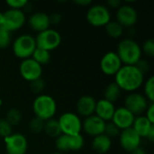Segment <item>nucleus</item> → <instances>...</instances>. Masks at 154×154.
<instances>
[{
	"instance_id": "f257e3e1",
	"label": "nucleus",
	"mask_w": 154,
	"mask_h": 154,
	"mask_svg": "<svg viewBox=\"0 0 154 154\" xmlns=\"http://www.w3.org/2000/svg\"><path fill=\"white\" fill-rule=\"evenodd\" d=\"M115 83L121 90L134 92L143 83L144 75L134 65H123L115 75Z\"/></svg>"
},
{
	"instance_id": "f03ea898",
	"label": "nucleus",
	"mask_w": 154,
	"mask_h": 154,
	"mask_svg": "<svg viewBox=\"0 0 154 154\" xmlns=\"http://www.w3.org/2000/svg\"><path fill=\"white\" fill-rule=\"evenodd\" d=\"M116 54L125 65H135L142 58V49L133 39H124L117 46Z\"/></svg>"
},
{
	"instance_id": "7ed1b4c3",
	"label": "nucleus",
	"mask_w": 154,
	"mask_h": 154,
	"mask_svg": "<svg viewBox=\"0 0 154 154\" xmlns=\"http://www.w3.org/2000/svg\"><path fill=\"white\" fill-rule=\"evenodd\" d=\"M32 110L35 117L43 121L51 119L57 111L55 100L48 95H39L32 103Z\"/></svg>"
},
{
	"instance_id": "20e7f679",
	"label": "nucleus",
	"mask_w": 154,
	"mask_h": 154,
	"mask_svg": "<svg viewBox=\"0 0 154 154\" xmlns=\"http://www.w3.org/2000/svg\"><path fill=\"white\" fill-rule=\"evenodd\" d=\"M12 49L17 58L22 60L29 59L36 49L35 38L30 34H22L14 40Z\"/></svg>"
},
{
	"instance_id": "39448f33",
	"label": "nucleus",
	"mask_w": 154,
	"mask_h": 154,
	"mask_svg": "<svg viewBox=\"0 0 154 154\" xmlns=\"http://www.w3.org/2000/svg\"><path fill=\"white\" fill-rule=\"evenodd\" d=\"M61 134L78 135L82 130V122L79 116L72 112H66L62 114L59 120Z\"/></svg>"
},
{
	"instance_id": "423d86ee",
	"label": "nucleus",
	"mask_w": 154,
	"mask_h": 154,
	"mask_svg": "<svg viewBox=\"0 0 154 154\" xmlns=\"http://www.w3.org/2000/svg\"><path fill=\"white\" fill-rule=\"evenodd\" d=\"M35 42L37 48L51 51L60 46L61 42V36L59 32L49 28L37 34Z\"/></svg>"
},
{
	"instance_id": "0eeeda50",
	"label": "nucleus",
	"mask_w": 154,
	"mask_h": 154,
	"mask_svg": "<svg viewBox=\"0 0 154 154\" xmlns=\"http://www.w3.org/2000/svg\"><path fill=\"white\" fill-rule=\"evenodd\" d=\"M87 21L95 27L106 26L111 21V14L106 6L103 5H95L88 10Z\"/></svg>"
},
{
	"instance_id": "6e6552de",
	"label": "nucleus",
	"mask_w": 154,
	"mask_h": 154,
	"mask_svg": "<svg viewBox=\"0 0 154 154\" xmlns=\"http://www.w3.org/2000/svg\"><path fill=\"white\" fill-rule=\"evenodd\" d=\"M55 145L57 150L60 152H76L80 150L84 145V138L81 134L78 135H67L60 134L56 138Z\"/></svg>"
},
{
	"instance_id": "1a4fd4ad",
	"label": "nucleus",
	"mask_w": 154,
	"mask_h": 154,
	"mask_svg": "<svg viewBox=\"0 0 154 154\" xmlns=\"http://www.w3.org/2000/svg\"><path fill=\"white\" fill-rule=\"evenodd\" d=\"M125 107L134 116H142L148 108V101L144 96L140 93L132 92L125 99Z\"/></svg>"
},
{
	"instance_id": "9d476101",
	"label": "nucleus",
	"mask_w": 154,
	"mask_h": 154,
	"mask_svg": "<svg viewBox=\"0 0 154 154\" xmlns=\"http://www.w3.org/2000/svg\"><path fill=\"white\" fill-rule=\"evenodd\" d=\"M4 24L3 26L8 32H14L19 30L25 22V14L22 10L9 8L3 13Z\"/></svg>"
},
{
	"instance_id": "9b49d317",
	"label": "nucleus",
	"mask_w": 154,
	"mask_h": 154,
	"mask_svg": "<svg viewBox=\"0 0 154 154\" xmlns=\"http://www.w3.org/2000/svg\"><path fill=\"white\" fill-rule=\"evenodd\" d=\"M19 72L22 78L29 82L42 78V68L32 58L23 60L19 66Z\"/></svg>"
},
{
	"instance_id": "f8f14e48",
	"label": "nucleus",
	"mask_w": 154,
	"mask_h": 154,
	"mask_svg": "<svg viewBox=\"0 0 154 154\" xmlns=\"http://www.w3.org/2000/svg\"><path fill=\"white\" fill-rule=\"evenodd\" d=\"M5 140L6 154H25L28 143L22 134H12Z\"/></svg>"
},
{
	"instance_id": "ddd939ff",
	"label": "nucleus",
	"mask_w": 154,
	"mask_h": 154,
	"mask_svg": "<svg viewBox=\"0 0 154 154\" xmlns=\"http://www.w3.org/2000/svg\"><path fill=\"white\" fill-rule=\"evenodd\" d=\"M122 66L123 63L115 51L106 52L100 60V69L107 76H115Z\"/></svg>"
},
{
	"instance_id": "4468645a",
	"label": "nucleus",
	"mask_w": 154,
	"mask_h": 154,
	"mask_svg": "<svg viewBox=\"0 0 154 154\" xmlns=\"http://www.w3.org/2000/svg\"><path fill=\"white\" fill-rule=\"evenodd\" d=\"M138 21V13L134 7L129 5H120L116 11V22L123 27H132Z\"/></svg>"
},
{
	"instance_id": "2eb2a0df",
	"label": "nucleus",
	"mask_w": 154,
	"mask_h": 154,
	"mask_svg": "<svg viewBox=\"0 0 154 154\" xmlns=\"http://www.w3.org/2000/svg\"><path fill=\"white\" fill-rule=\"evenodd\" d=\"M119 142L122 148L125 151L132 152L134 150L140 147L141 137L136 134V132L132 127H130L120 132Z\"/></svg>"
},
{
	"instance_id": "dca6fc26",
	"label": "nucleus",
	"mask_w": 154,
	"mask_h": 154,
	"mask_svg": "<svg viewBox=\"0 0 154 154\" xmlns=\"http://www.w3.org/2000/svg\"><path fill=\"white\" fill-rule=\"evenodd\" d=\"M134 118L135 116L125 106H122L116 109L112 118V123H114L122 131L132 127Z\"/></svg>"
},
{
	"instance_id": "f3484780",
	"label": "nucleus",
	"mask_w": 154,
	"mask_h": 154,
	"mask_svg": "<svg viewBox=\"0 0 154 154\" xmlns=\"http://www.w3.org/2000/svg\"><path fill=\"white\" fill-rule=\"evenodd\" d=\"M106 122L97 117L96 115H92L88 117H86L82 123V129L84 132L90 136H97L104 134Z\"/></svg>"
},
{
	"instance_id": "a211bd4d",
	"label": "nucleus",
	"mask_w": 154,
	"mask_h": 154,
	"mask_svg": "<svg viewBox=\"0 0 154 154\" xmlns=\"http://www.w3.org/2000/svg\"><path fill=\"white\" fill-rule=\"evenodd\" d=\"M97 101L91 96H82L77 102V112L80 116L88 117L95 113Z\"/></svg>"
},
{
	"instance_id": "6ab92c4d",
	"label": "nucleus",
	"mask_w": 154,
	"mask_h": 154,
	"mask_svg": "<svg viewBox=\"0 0 154 154\" xmlns=\"http://www.w3.org/2000/svg\"><path fill=\"white\" fill-rule=\"evenodd\" d=\"M28 23L30 27L33 31L38 32V33L49 29L51 25L49 15L42 12H37V13L32 14L29 18Z\"/></svg>"
},
{
	"instance_id": "aec40b11",
	"label": "nucleus",
	"mask_w": 154,
	"mask_h": 154,
	"mask_svg": "<svg viewBox=\"0 0 154 154\" xmlns=\"http://www.w3.org/2000/svg\"><path fill=\"white\" fill-rule=\"evenodd\" d=\"M116 108L114 104L106 101L104 98L98 100L96 104V109H95L96 116L105 122L112 120Z\"/></svg>"
},
{
	"instance_id": "412c9836",
	"label": "nucleus",
	"mask_w": 154,
	"mask_h": 154,
	"mask_svg": "<svg viewBox=\"0 0 154 154\" xmlns=\"http://www.w3.org/2000/svg\"><path fill=\"white\" fill-rule=\"evenodd\" d=\"M152 125L146 117L145 116H139L137 117L134 118V124L132 128L136 132V134L141 137H144L146 138L149 131L151 130V128L153 126Z\"/></svg>"
},
{
	"instance_id": "4be33fe9",
	"label": "nucleus",
	"mask_w": 154,
	"mask_h": 154,
	"mask_svg": "<svg viewBox=\"0 0 154 154\" xmlns=\"http://www.w3.org/2000/svg\"><path fill=\"white\" fill-rule=\"evenodd\" d=\"M112 146V140L104 134L95 136L92 141V149L97 153H106Z\"/></svg>"
},
{
	"instance_id": "5701e85b",
	"label": "nucleus",
	"mask_w": 154,
	"mask_h": 154,
	"mask_svg": "<svg viewBox=\"0 0 154 154\" xmlns=\"http://www.w3.org/2000/svg\"><path fill=\"white\" fill-rule=\"evenodd\" d=\"M121 91L122 90L120 89V88L115 82L109 83L104 90V99L114 104L120 97Z\"/></svg>"
},
{
	"instance_id": "b1692460",
	"label": "nucleus",
	"mask_w": 154,
	"mask_h": 154,
	"mask_svg": "<svg viewBox=\"0 0 154 154\" xmlns=\"http://www.w3.org/2000/svg\"><path fill=\"white\" fill-rule=\"evenodd\" d=\"M43 131L51 138H57L61 134L59 122H58V120L53 119V118L49 119L44 122Z\"/></svg>"
},
{
	"instance_id": "393cba45",
	"label": "nucleus",
	"mask_w": 154,
	"mask_h": 154,
	"mask_svg": "<svg viewBox=\"0 0 154 154\" xmlns=\"http://www.w3.org/2000/svg\"><path fill=\"white\" fill-rule=\"evenodd\" d=\"M106 31L111 38H119L124 33V27L116 21H110L106 25Z\"/></svg>"
},
{
	"instance_id": "a878e982",
	"label": "nucleus",
	"mask_w": 154,
	"mask_h": 154,
	"mask_svg": "<svg viewBox=\"0 0 154 154\" xmlns=\"http://www.w3.org/2000/svg\"><path fill=\"white\" fill-rule=\"evenodd\" d=\"M31 58L42 66V65L47 64L50 61L51 53L48 51H45V50H42V49L36 47V49L34 50Z\"/></svg>"
},
{
	"instance_id": "bb28decb",
	"label": "nucleus",
	"mask_w": 154,
	"mask_h": 154,
	"mask_svg": "<svg viewBox=\"0 0 154 154\" xmlns=\"http://www.w3.org/2000/svg\"><path fill=\"white\" fill-rule=\"evenodd\" d=\"M6 122L13 127L17 125L22 120V114L17 108H11L6 112V116H5Z\"/></svg>"
},
{
	"instance_id": "cd10ccee",
	"label": "nucleus",
	"mask_w": 154,
	"mask_h": 154,
	"mask_svg": "<svg viewBox=\"0 0 154 154\" xmlns=\"http://www.w3.org/2000/svg\"><path fill=\"white\" fill-rule=\"evenodd\" d=\"M144 94L146 99H148L151 103L154 102V77H150L144 85Z\"/></svg>"
},
{
	"instance_id": "c85d7f7f",
	"label": "nucleus",
	"mask_w": 154,
	"mask_h": 154,
	"mask_svg": "<svg viewBox=\"0 0 154 154\" xmlns=\"http://www.w3.org/2000/svg\"><path fill=\"white\" fill-rule=\"evenodd\" d=\"M121 130L112 122L110 123H106L105 129H104V134L109 137L110 139L117 137L120 134Z\"/></svg>"
},
{
	"instance_id": "c756f323",
	"label": "nucleus",
	"mask_w": 154,
	"mask_h": 154,
	"mask_svg": "<svg viewBox=\"0 0 154 154\" xmlns=\"http://www.w3.org/2000/svg\"><path fill=\"white\" fill-rule=\"evenodd\" d=\"M44 122L45 121L38 118V117H33L29 122V129L31 130V132H32L34 134L41 133L42 131H43Z\"/></svg>"
},
{
	"instance_id": "7c9ffc66",
	"label": "nucleus",
	"mask_w": 154,
	"mask_h": 154,
	"mask_svg": "<svg viewBox=\"0 0 154 154\" xmlns=\"http://www.w3.org/2000/svg\"><path fill=\"white\" fill-rule=\"evenodd\" d=\"M11 42L10 32H8L4 26L0 28V49H5L9 46Z\"/></svg>"
},
{
	"instance_id": "2f4dec72",
	"label": "nucleus",
	"mask_w": 154,
	"mask_h": 154,
	"mask_svg": "<svg viewBox=\"0 0 154 154\" xmlns=\"http://www.w3.org/2000/svg\"><path fill=\"white\" fill-rule=\"evenodd\" d=\"M44 88H45V81L42 78H39L30 82V88L34 94L42 93Z\"/></svg>"
},
{
	"instance_id": "473e14b6",
	"label": "nucleus",
	"mask_w": 154,
	"mask_h": 154,
	"mask_svg": "<svg viewBox=\"0 0 154 154\" xmlns=\"http://www.w3.org/2000/svg\"><path fill=\"white\" fill-rule=\"evenodd\" d=\"M12 134V126L5 119H0V137L5 139Z\"/></svg>"
},
{
	"instance_id": "72a5a7b5",
	"label": "nucleus",
	"mask_w": 154,
	"mask_h": 154,
	"mask_svg": "<svg viewBox=\"0 0 154 154\" xmlns=\"http://www.w3.org/2000/svg\"><path fill=\"white\" fill-rule=\"evenodd\" d=\"M142 49V52L143 51L147 56L149 57H153L154 56V40L153 39H148L146 40L143 44Z\"/></svg>"
},
{
	"instance_id": "f704fd0d",
	"label": "nucleus",
	"mask_w": 154,
	"mask_h": 154,
	"mask_svg": "<svg viewBox=\"0 0 154 154\" xmlns=\"http://www.w3.org/2000/svg\"><path fill=\"white\" fill-rule=\"evenodd\" d=\"M27 4L28 2L26 0H7L6 1V5L11 9H17V10H21L22 8H24Z\"/></svg>"
},
{
	"instance_id": "c9c22d12",
	"label": "nucleus",
	"mask_w": 154,
	"mask_h": 154,
	"mask_svg": "<svg viewBox=\"0 0 154 154\" xmlns=\"http://www.w3.org/2000/svg\"><path fill=\"white\" fill-rule=\"evenodd\" d=\"M134 66H135V67L143 74V75H145V74L149 71V69H150L149 62H148L147 60H143V59H141L140 60H138Z\"/></svg>"
},
{
	"instance_id": "e433bc0d",
	"label": "nucleus",
	"mask_w": 154,
	"mask_h": 154,
	"mask_svg": "<svg viewBox=\"0 0 154 154\" xmlns=\"http://www.w3.org/2000/svg\"><path fill=\"white\" fill-rule=\"evenodd\" d=\"M145 117L152 124L154 125V104L151 103L150 106H148V108L146 110V116Z\"/></svg>"
},
{
	"instance_id": "4c0bfd02",
	"label": "nucleus",
	"mask_w": 154,
	"mask_h": 154,
	"mask_svg": "<svg viewBox=\"0 0 154 154\" xmlns=\"http://www.w3.org/2000/svg\"><path fill=\"white\" fill-rule=\"evenodd\" d=\"M50 24H58L61 21V14L60 13H52L51 15H49Z\"/></svg>"
},
{
	"instance_id": "58836bf2",
	"label": "nucleus",
	"mask_w": 154,
	"mask_h": 154,
	"mask_svg": "<svg viewBox=\"0 0 154 154\" xmlns=\"http://www.w3.org/2000/svg\"><path fill=\"white\" fill-rule=\"evenodd\" d=\"M107 5L111 8H118L121 5V2L119 0H109L107 1Z\"/></svg>"
},
{
	"instance_id": "ea45409f",
	"label": "nucleus",
	"mask_w": 154,
	"mask_h": 154,
	"mask_svg": "<svg viewBox=\"0 0 154 154\" xmlns=\"http://www.w3.org/2000/svg\"><path fill=\"white\" fill-rule=\"evenodd\" d=\"M146 138H147L150 142H153L154 141V125L151 128V130L149 131V133H148Z\"/></svg>"
},
{
	"instance_id": "a19ab883",
	"label": "nucleus",
	"mask_w": 154,
	"mask_h": 154,
	"mask_svg": "<svg viewBox=\"0 0 154 154\" xmlns=\"http://www.w3.org/2000/svg\"><path fill=\"white\" fill-rule=\"evenodd\" d=\"M75 3L79 5H82V6H86V5H90L91 1L90 0H78V1H75Z\"/></svg>"
},
{
	"instance_id": "79ce46f5",
	"label": "nucleus",
	"mask_w": 154,
	"mask_h": 154,
	"mask_svg": "<svg viewBox=\"0 0 154 154\" xmlns=\"http://www.w3.org/2000/svg\"><path fill=\"white\" fill-rule=\"evenodd\" d=\"M131 154H146L145 152V151L143 149V148H141V147H138V148H136L135 150H134Z\"/></svg>"
},
{
	"instance_id": "37998d69",
	"label": "nucleus",
	"mask_w": 154,
	"mask_h": 154,
	"mask_svg": "<svg viewBox=\"0 0 154 154\" xmlns=\"http://www.w3.org/2000/svg\"><path fill=\"white\" fill-rule=\"evenodd\" d=\"M4 24V19H3V13L0 12V28L3 27Z\"/></svg>"
},
{
	"instance_id": "c03bdc74",
	"label": "nucleus",
	"mask_w": 154,
	"mask_h": 154,
	"mask_svg": "<svg viewBox=\"0 0 154 154\" xmlns=\"http://www.w3.org/2000/svg\"><path fill=\"white\" fill-rule=\"evenodd\" d=\"M51 154H62L61 152H53V153H51Z\"/></svg>"
},
{
	"instance_id": "a18cd8bd",
	"label": "nucleus",
	"mask_w": 154,
	"mask_h": 154,
	"mask_svg": "<svg viewBox=\"0 0 154 154\" xmlns=\"http://www.w3.org/2000/svg\"><path fill=\"white\" fill-rule=\"evenodd\" d=\"M0 105H1V99H0Z\"/></svg>"
}]
</instances>
